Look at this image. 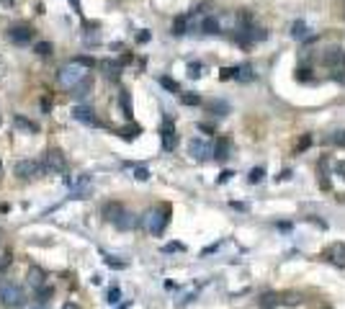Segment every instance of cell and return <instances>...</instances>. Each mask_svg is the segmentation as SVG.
<instances>
[{"label": "cell", "instance_id": "1", "mask_svg": "<svg viewBox=\"0 0 345 309\" xmlns=\"http://www.w3.org/2000/svg\"><path fill=\"white\" fill-rule=\"evenodd\" d=\"M170 204H157V206H152L147 214L142 216V227L147 230L150 234H162L165 232V227L170 222Z\"/></svg>", "mask_w": 345, "mask_h": 309}, {"label": "cell", "instance_id": "2", "mask_svg": "<svg viewBox=\"0 0 345 309\" xmlns=\"http://www.w3.org/2000/svg\"><path fill=\"white\" fill-rule=\"evenodd\" d=\"M90 75V70L85 67V65H80V62H75V59H70L67 65H62L59 67V72H57V83L62 85V88H67V90H72L80 80H85Z\"/></svg>", "mask_w": 345, "mask_h": 309}, {"label": "cell", "instance_id": "3", "mask_svg": "<svg viewBox=\"0 0 345 309\" xmlns=\"http://www.w3.org/2000/svg\"><path fill=\"white\" fill-rule=\"evenodd\" d=\"M26 302V294H23V289L13 284L11 278H3L0 281V304L8 307V309H13V307H21Z\"/></svg>", "mask_w": 345, "mask_h": 309}, {"label": "cell", "instance_id": "4", "mask_svg": "<svg viewBox=\"0 0 345 309\" xmlns=\"http://www.w3.org/2000/svg\"><path fill=\"white\" fill-rule=\"evenodd\" d=\"M41 170L49 173V175H65L67 160H65V154H62V150H49L47 154H44Z\"/></svg>", "mask_w": 345, "mask_h": 309}, {"label": "cell", "instance_id": "5", "mask_svg": "<svg viewBox=\"0 0 345 309\" xmlns=\"http://www.w3.org/2000/svg\"><path fill=\"white\" fill-rule=\"evenodd\" d=\"M8 39H11L13 44H18V47H23V44H29L34 39V29L29 23H16L8 29Z\"/></svg>", "mask_w": 345, "mask_h": 309}, {"label": "cell", "instance_id": "6", "mask_svg": "<svg viewBox=\"0 0 345 309\" xmlns=\"http://www.w3.org/2000/svg\"><path fill=\"white\" fill-rule=\"evenodd\" d=\"M13 170H16V175H18V178L31 180V178H36V175H39L41 162H36V160H18Z\"/></svg>", "mask_w": 345, "mask_h": 309}, {"label": "cell", "instance_id": "7", "mask_svg": "<svg viewBox=\"0 0 345 309\" xmlns=\"http://www.w3.org/2000/svg\"><path fill=\"white\" fill-rule=\"evenodd\" d=\"M72 119L80 121V124H85V126H101V121H98V116L93 108H88V106H75L72 108Z\"/></svg>", "mask_w": 345, "mask_h": 309}, {"label": "cell", "instance_id": "8", "mask_svg": "<svg viewBox=\"0 0 345 309\" xmlns=\"http://www.w3.org/2000/svg\"><path fill=\"white\" fill-rule=\"evenodd\" d=\"M325 62L332 67V72L335 70H343L345 67V49L343 47H330L327 52H325Z\"/></svg>", "mask_w": 345, "mask_h": 309}, {"label": "cell", "instance_id": "9", "mask_svg": "<svg viewBox=\"0 0 345 309\" xmlns=\"http://www.w3.org/2000/svg\"><path fill=\"white\" fill-rule=\"evenodd\" d=\"M325 258H327L332 266H338V268H345V245L343 242H335L330 245L327 250H325Z\"/></svg>", "mask_w": 345, "mask_h": 309}, {"label": "cell", "instance_id": "10", "mask_svg": "<svg viewBox=\"0 0 345 309\" xmlns=\"http://www.w3.org/2000/svg\"><path fill=\"white\" fill-rule=\"evenodd\" d=\"M160 134H162V147H165L168 152H172V150L178 147V134H175V129H172V124H170V121L162 124Z\"/></svg>", "mask_w": 345, "mask_h": 309}, {"label": "cell", "instance_id": "11", "mask_svg": "<svg viewBox=\"0 0 345 309\" xmlns=\"http://www.w3.org/2000/svg\"><path fill=\"white\" fill-rule=\"evenodd\" d=\"M188 150H191V154H193L196 160H206V157H211V144L204 142V139H191Z\"/></svg>", "mask_w": 345, "mask_h": 309}, {"label": "cell", "instance_id": "12", "mask_svg": "<svg viewBox=\"0 0 345 309\" xmlns=\"http://www.w3.org/2000/svg\"><path fill=\"white\" fill-rule=\"evenodd\" d=\"M26 281H29L34 289H41L44 284H47V270L39 268V266H31L29 273H26Z\"/></svg>", "mask_w": 345, "mask_h": 309}, {"label": "cell", "instance_id": "13", "mask_svg": "<svg viewBox=\"0 0 345 309\" xmlns=\"http://www.w3.org/2000/svg\"><path fill=\"white\" fill-rule=\"evenodd\" d=\"M121 212H124V204H119V201H108V204H103V219L111 222V224L121 216Z\"/></svg>", "mask_w": 345, "mask_h": 309}, {"label": "cell", "instance_id": "14", "mask_svg": "<svg viewBox=\"0 0 345 309\" xmlns=\"http://www.w3.org/2000/svg\"><path fill=\"white\" fill-rule=\"evenodd\" d=\"M211 157H216V160H227V157H230V139H224V137L216 139L211 144Z\"/></svg>", "mask_w": 345, "mask_h": 309}, {"label": "cell", "instance_id": "15", "mask_svg": "<svg viewBox=\"0 0 345 309\" xmlns=\"http://www.w3.org/2000/svg\"><path fill=\"white\" fill-rule=\"evenodd\" d=\"M72 90H75L72 96H75L77 101H83V98H88V96H90V90H93V77L88 75L85 80H80V83H77L75 88H72Z\"/></svg>", "mask_w": 345, "mask_h": 309}, {"label": "cell", "instance_id": "16", "mask_svg": "<svg viewBox=\"0 0 345 309\" xmlns=\"http://www.w3.org/2000/svg\"><path fill=\"white\" fill-rule=\"evenodd\" d=\"M114 224L119 227V230H134V227H137V216H134L132 212H126V209H124V212H121V216H119V219H116Z\"/></svg>", "mask_w": 345, "mask_h": 309}, {"label": "cell", "instance_id": "17", "mask_svg": "<svg viewBox=\"0 0 345 309\" xmlns=\"http://www.w3.org/2000/svg\"><path fill=\"white\" fill-rule=\"evenodd\" d=\"M13 126L18 132H23V134H36V132H39V126H36L34 121H29V119H23V116H16Z\"/></svg>", "mask_w": 345, "mask_h": 309}, {"label": "cell", "instance_id": "18", "mask_svg": "<svg viewBox=\"0 0 345 309\" xmlns=\"http://www.w3.org/2000/svg\"><path fill=\"white\" fill-rule=\"evenodd\" d=\"M255 77V72H252L250 65H240L234 67V80H240V83H250V80Z\"/></svg>", "mask_w": 345, "mask_h": 309}, {"label": "cell", "instance_id": "19", "mask_svg": "<svg viewBox=\"0 0 345 309\" xmlns=\"http://www.w3.org/2000/svg\"><path fill=\"white\" fill-rule=\"evenodd\" d=\"M119 106H121V111L126 119H132V93L129 90H121L119 93Z\"/></svg>", "mask_w": 345, "mask_h": 309}, {"label": "cell", "instance_id": "20", "mask_svg": "<svg viewBox=\"0 0 345 309\" xmlns=\"http://www.w3.org/2000/svg\"><path fill=\"white\" fill-rule=\"evenodd\" d=\"M101 67L106 70V75H108V77L116 80V77H119V72H121V62H111V59H106V62H101Z\"/></svg>", "mask_w": 345, "mask_h": 309}, {"label": "cell", "instance_id": "21", "mask_svg": "<svg viewBox=\"0 0 345 309\" xmlns=\"http://www.w3.org/2000/svg\"><path fill=\"white\" fill-rule=\"evenodd\" d=\"M188 29H191V26H188V16H178L175 21H172V34H175V36H183Z\"/></svg>", "mask_w": 345, "mask_h": 309}, {"label": "cell", "instance_id": "22", "mask_svg": "<svg viewBox=\"0 0 345 309\" xmlns=\"http://www.w3.org/2000/svg\"><path fill=\"white\" fill-rule=\"evenodd\" d=\"M139 132H142L139 126H137V124H132V126H126V129H121V132H119V137H121V139H126V142H132V139H137V137H139Z\"/></svg>", "mask_w": 345, "mask_h": 309}, {"label": "cell", "instance_id": "23", "mask_svg": "<svg viewBox=\"0 0 345 309\" xmlns=\"http://www.w3.org/2000/svg\"><path fill=\"white\" fill-rule=\"evenodd\" d=\"M52 294H54V289L49 286V284H44L41 289H36V302H41V304H47L49 299H52Z\"/></svg>", "mask_w": 345, "mask_h": 309}, {"label": "cell", "instance_id": "24", "mask_svg": "<svg viewBox=\"0 0 345 309\" xmlns=\"http://www.w3.org/2000/svg\"><path fill=\"white\" fill-rule=\"evenodd\" d=\"M291 36H294V39H307V23L304 21L291 23Z\"/></svg>", "mask_w": 345, "mask_h": 309}, {"label": "cell", "instance_id": "25", "mask_svg": "<svg viewBox=\"0 0 345 309\" xmlns=\"http://www.w3.org/2000/svg\"><path fill=\"white\" fill-rule=\"evenodd\" d=\"M34 52H36V54H39V57H52V52H54V47H52V44H49V41H39V44H36V47H34Z\"/></svg>", "mask_w": 345, "mask_h": 309}, {"label": "cell", "instance_id": "26", "mask_svg": "<svg viewBox=\"0 0 345 309\" xmlns=\"http://www.w3.org/2000/svg\"><path fill=\"white\" fill-rule=\"evenodd\" d=\"M263 175H266V170H263V168H252L250 175H248V180H250V183H260Z\"/></svg>", "mask_w": 345, "mask_h": 309}, {"label": "cell", "instance_id": "27", "mask_svg": "<svg viewBox=\"0 0 345 309\" xmlns=\"http://www.w3.org/2000/svg\"><path fill=\"white\" fill-rule=\"evenodd\" d=\"M160 85H162V88H168L170 93H178V90H180V88H178V83H175V80H170V77H160Z\"/></svg>", "mask_w": 345, "mask_h": 309}, {"label": "cell", "instance_id": "28", "mask_svg": "<svg viewBox=\"0 0 345 309\" xmlns=\"http://www.w3.org/2000/svg\"><path fill=\"white\" fill-rule=\"evenodd\" d=\"M119 299H121L119 286H111V289H108V304H119Z\"/></svg>", "mask_w": 345, "mask_h": 309}, {"label": "cell", "instance_id": "29", "mask_svg": "<svg viewBox=\"0 0 345 309\" xmlns=\"http://www.w3.org/2000/svg\"><path fill=\"white\" fill-rule=\"evenodd\" d=\"M75 62H80V65H85L88 70L96 65V59H93V57H88V54H77V57H75Z\"/></svg>", "mask_w": 345, "mask_h": 309}, {"label": "cell", "instance_id": "30", "mask_svg": "<svg viewBox=\"0 0 345 309\" xmlns=\"http://www.w3.org/2000/svg\"><path fill=\"white\" fill-rule=\"evenodd\" d=\"M11 252H8V250H3V252H0V270H5L8 266H11Z\"/></svg>", "mask_w": 345, "mask_h": 309}, {"label": "cell", "instance_id": "31", "mask_svg": "<svg viewBox=\"0 0 345 309\" xmlns=\"http://www.w3.org/2000/svg\"><path fill=\"white\" fill-rule=\"evenodd\" d=\"M180 101H183L186 106H198V103H201V98H198V96H180Z\"/></svg>", "mask_w": 345, "mask_h": 309}, {"label": "cell", "instance_id": "32", "mask_svg": "<svg viewBox=\"0 0 345 309\" xmlns=\"http://www.w3.org/2000/svg\"><path fill=\"white\" fill-rule=\"evenodd\" d=\"M180 250H186L180 242H170V245H165V248H162V252H180Z\"/></svg>", "mask_w": 345, "mask_h": 309}, {"label": "cell", "instance_id": "33", "mask_svg": "<svg viewBox=\"0 0 345 309\" xmlns=\"http://www.w3.org/2000/svg\"><path fill=\"white\" fill-rule=\"evenodd\" d=\"M134 178H137V180H147L150 178V170L147 168H137V170H134Z\"/></svg>", "mask_w": 345, "mask_h": 309}, {"label": "cell", "instance_id": "34", "mask_svg": "<svg viewBox=\"0 0 345 309\" xmlns=\"http://www.w3.org/2000/svg\"><path fill=\"white\" fill-rule=\"evenodd\" d=\"M188 75H191V77H198V75H201V65H198V62L188 65Z\"/></svg>", "mask_w": 345, "mask_h": 309}, {"label": "cell", "instance_id": "35", "mask_svg": "<svg viewBox=\"0 0 345 309\" xmlns=\"http://www.w3.org/2000/svg\"><path fill=\"white\" fill-rule=\"evenodd\" d=\"M332 142H335V144H340V147H343V144H345V132H343V129H340V132H335Z\"/></svg>", "mask_w": 345, "mask_h": 309}, {"label": "cell", "instance_id": "36", "mask_svg": "<svg viewBox=\"0 0 345 309\" xmlns=\"http://www.w3.org/2000/svg\"><path fill=\"white\" fill-rule=\"evenodd\" d=\"M106 263H108V266H111V268H126V263H124V260H114V258H106Z\"/></svg>", "mask_w": 345, "mask_h": 309}, {"label": "cell", "instance_id": "37", "mask_svg": "<svg viewBox=\"0 0 345 309\" xmlns=\"http://www.w3.org/2000/svg\"><path fill=\"white\" fill-rule=\"evenodd\" d=\"M230 77H234V67H224L222 70V80H230Z\"/></svg>", "mask_w": 345, "mask_h": 309}, {"label": "cell", "instance_id": "38", "mask_svg": "<svg viewBox=\"0 0 345 309\" xmlns=\"http://www.w3.org/2000/svg\"><path fill=\"white\" fill-rule=\"evenodd\" d=\"M39 106H41V111L47 114L49 108H52V101H49V98H41V101H39Z\"/></svg>", "mask_w": 345, "mask_h": 309}, {"label": "cell", "instance_id": "39", "mask_svg": "<svg viewBox=\"0 0 345 309\" xmlns=\"http://www.w3.org/2000/svg\"><path fill=\"white\" fill-rule=\"evenodd\" d=\"M137 41H139V44L150 41V31H139V34H137Z\"/></svg>", "mask_w": 345, "mask_h": 309}, {"label": "cell", "instance_id": "40", "mask_svg": "<svg viewBox=\"0 0 345 309\" xmlns=\"http://www.w3.org/2000/svg\"><path fill=\"white\" fill-rule=\"evenodd\" d=\"M26 309H47L41 302H31V304H26Z\"/></svg>", "mask_w": 345, "mask_h": 309}, {"label": "cell", "instance_id": "41", "mask_svg": "<svg viewBox=\"0 0 345 309\" xmlns=\"http://www.w3.org/2000/svg\"><path fill=\"white\" fill-rule=\"evenodd\" d=\"M230 175H232V173H230V170H224V173H222V178H219V183H224V180H230Z\"/></svg>", "mask_w": 345, "mask_h": 309}, {"label": "cell", "instance_id": "42", "mask_svg": "<svg viewBox=\"0 0 345 309\" xmlns=\"http://www.w3.org/2000/svg\"><path fill=\"white\" fill-rule=\"evenodd\" d=\"M62 309H80V307H77L75 302H67V304H65V307H62Z\"/></svg>", "mask_w": 345, "mask_h": 309}, {"label": "cell", "instance_id": "43", "mask_svg": "<svg viewBox=\"0 0 345 309\" xmlns=\"http://www.w3.org/2000/svg\"><path fill=\"white\" fill-rule=\"evenodd\" d=\"M0 3H3V5H8V8H11V5H13V0H0Z\"/></svg>", "mask_w": 345, "mask_h": 309}, {"label": "cell", "instance_id": "44", "mask_svg": "<svg viewBox=\"0 0 345 309\" xmlns=\"http://www.w3.org/2000/svg\"><path fill=\"white\" fill-rule=\"evenodd\" d=\"M0 175H3V162H0Z\"/></svg>", "mask_w": 345, "mask_h": 309}, {"label": "cell", "instance_id": "45", "mask_svg": "<svg viewBox=\"0 0 345 309\" xmlns=\"http://www.w3.org/2000/svg\"><path fill=\"white\" fill-rule=\"evenodd\" d=\"M119 309H126V304H124V307H119Z\"/></svg>", "mask_w": 345, "mask_h": 309}, {"label": "cell", "instance_id": "46", "mask_svg": "<svg viewBox=\"0 0 345 309\" xmlns=\"http://www.w3.org/2000/svg\"><path fill=\"white\" fill-rule=\"evenodd\" d=\"M0 237H3V232H0Z\"/></svg>", "mask_w": 345, "mask_h": 309}]
</instances>
